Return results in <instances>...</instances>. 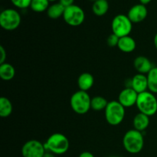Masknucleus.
Here are the masks:
<instances>
[{"label": "nucleus", "mask_w": 157, "mask_h": 157, "mask_svg": "<svg viewBox=\"0 0 157 157\" xmlns=\"http://www.w3.org/2000/svg\"><path fill=\"white\" fill-rule=\"evenodd\" d=\"M46 151L55 155H62L69 150L70 143L65 135L61 133H55L51 135L44 144Z\"/></svg>", "instance_id": "obj_1"}, {"label": "nucleus", "mask_w": 157, "mask_h": 157, "mask_svg": "<svg viewBox=\"0 0 157 157\" xmlns=\"http://www.w3.org/2000/svg\"><path fill=\"white\" fill-rule=\"evenodd\" d=\"M123 145L126 151L131 154H136L142 151L144 146V138L142 132L130 130L123 137Z\"/></svg>", "instance_id": "obj_2"}, {"label": "nucleus", "mask_w": 157, "mask_h": 157, "mask_svg": "<svg viewBox=\"0 0 157 157\" xmlns=\"http://www.w3.org/2000/svg\"><path fill=\"white\" fill-rule=\"evenodd\" d=\"M136 106L140 113L149 117L153 116L157 112V98L154 94L149 90L143 92L138 94Z\"/></svg>", "instance_id": "obj_3"}, {"label": "nucleus", "mask_w": 157, "mask_h": 157, "mask_svg": "<svg viewBox=\"0 0 157 157\" xmlns=\"http://www.w3.org/2000/svg\"><path fill=\"white\" fill-rule=\"evenodd\" d=\"M91 98L87 91L78 90L71 95L70 99L71 107L78 114H85L91 109Z\"/></svg>", "instance_id": "obj_4"}, {"label": "nucleus", "mask_w": 157, "mask_h": 157, "mask_svg": "<svg viewBox=\"0 0 157 157\" xmlns=\"http://www.w3.org/2000/svg\"><path fill=\"white\" fill-rule=\"evenodd\" d=\"M104 112L106 121L111 126L119 125L125 117V107L121 105L118 101L108 102Z\"/></svg>", "instance_id": "obj_5"}, {"label": "nucleus", "mask_w": 157, "mask_h": 157, "mask_svg": "<svg viewBox=\"0 0 157 157\" xmlns=\"http://www.w3.org/2000/svg\"><path fill=\"white\" fill-rule=\"evenodd\" d=\"M111 29L112 32L119 38L128 36L132 32L133 22L127 15L119 14L112 20Z\"/></svg>", "instance_id": "obj_6"}, {"label": "nucleus", "mask_w": 157, "mask_h": 157, "mask_svg": "<svg viewBox=\"0 0 157 157\" xmlns=\"http://www.w3.org/2000/svg\"><path fill=\"white\" fill-rule=\"evenodd\" d=\"M21 21V15L15 9H4L0 14V25L4 30H15L20 25Z\"/></svg>", "instance_id": "obj_7"}, {"label": "nucleus", "mask_w": 157, "mask_h": 157, "mask_svg": "<svg viewBox=\"0 0 157 157\" xmlns=\"http://www.w3.org/2000/svg\"><path fill=\"white\" fill-rule=\"evenodd\" d=\"M63 18L68 25L77 27L82 24L85 19V13L82 8L77 5H72L65 8Z\"/></svg>", "instance_id": "obj_8"}, {"label": "nucleus", "mask_w": 157, "mask_h": 157, "mask_svg": "<svg viewBox=\"0 0 157 157\" xmlns=\"http://www.w3.org/2000/svg\"><path fill=\"white\" fill-rule=\"evenodd\" d=\"M45 152L44 144L36 140H31L25 143L21 150L23 157H42Z\"/></svg>", "instance_id": "obj_9"}, {"label": "nucleus", "mask_w": 157, "mask_h": 157, "mask_svg": "<svg viewBox=\"0 0 157 157\" xmlns=\"http://www.w3.org/2000/svg\"><path fill=\"white\" fill-rule=\"evenodd\" d=\"M138 94L131 87H126L121 91L118 97V101L124 107H131L136 105Z\"/></svg>", "instance_id": "obj_10"}, {"label": "nucleus", "mask_w": 157, "mask_h": 157, "mask_svg": "<svg viewBox=\"0 0 157 157\" xmlns=\"http://www.w3.org/2000/svg\"><path fill=\"white\" fill-rule=\"evenodd\" d=\"M147 15H148V10L146 6L140 3L132 6L128 11L127 15L133 23H140L146 19Z\"/></svg>", "instance_id": "obj_11"}, {"label": "nucleus", "mask_w": 157, "mask_h": 157, "mask_svg": "<svg viewBox=\"0 0 157 157\" xmlns=\"http://www.w3.org/2000/svg\"><path fill=\"white\" fill-rule=\"evenodd\" d=\"M130 87L137 94H141L148 90L147 76L143 74H136L130 79Z\"/></svg>", "instance_id": "obj_12"}, {"label": "nucleus", "mask_w": 157, "mask_h": 157, "mask_svg": "<svg viewBox=\"0 0 157 157\" xmlns=\"http://www.w3.org/2000/svg\"><path fill=\"white\" fill-rule=\"evenodd\" d=\"M133 67L139 74L147 75L153 69L151 61L145 56H138L133 61Z\"/></svg>", "instance_id": "obj_13"}, {"label": "nucleus", "mask_w": 157, "mask_h": 157, "mask_svg": "<svg viewBox=\"0 0 157 157\" xmlns=\"http://www.w3.org/2000/svg\"><path fill=\"white\" fill-rule=\"evenodd\" d=\"M136 41L130 35L120 38L117 48L124 53H131L136 49Z\"/></svg>", "instance_id": "obj_14"}, {"label": "nucleus", "mask_w": 157, "mask_h": 157, "mask_svg": "<svg viewBox=\"0 0 157 157\" xmlns=\"http://www.w3.org/2000/svg\"><path fill=\"white\" fill-rule=\"evenodd\" d=\"M94 78L91 74L88 72L82 73L78 78V86L81 90L87 91L94 85Z\"/></svg>", "instance_id": "obj_15"}, {"label": "nucleus", "mask_w": 157, "mask_h": 157, "mask_svg": "<svg viewBox=\"0 0 157 157\" xmlns=\"http://www.w3.org/2000/svg\"><path fill=\"white\" fill-rule=\"evenodd\" d=\"M133 125L135 130L140 132L144 131L150 125V117L139 112L133 118Z\"/></svg>", "instance_id": "obj_16"}, {"label": "nucleus", "mask_w": 157, "mask_h": 157, "mask_svg": "<svg viewBox=\"0 0 157 157\" xmlns=\"http://www.w3.org/2000/svg\"><path fill=\"white\" fill-rule=\"evenodd\" d=\"M15 75V69L9 63H3L0 64V78L5 81H11Z\"/></svg>", "instance_id": "obj_17"}, {"label": "nucleus", "mask_w": 157, "mask_h": 157, "mask_svg": "<svg viewBox=\"0 0 157 157\" xmlns=\"http://www.w3.org/2000/svg\"><path fill=\"white\" fill-rule=\"evenodd\" d=\"M108 0H97L92 5V11L97 16H103L108 12Z\"/></svg>", "instance_id": "obj_18"}, {"label": "nucleus", "mask_w": 157, "mask_h": 157, "mask_svg": "<svg viewBox=\"0 0 157 157\" xmlns=\"http://www.w3.org/2000/svg\"><path fill=\"white\" fill-rule=\"evenodd\" d=\"M64 10H65V7L63 6L60 2H58L51 5L46 12H47L48 16L50 18L58 19L60 17H63Z\"/></svg>", "instance_id": "obj_19"}, {"label": "nucleus", "mask_w": 157, "mask_h": 157, "mask_svg": "<svg viewBox=\"0 0 157 157\" xmlns=\"http://www.w3.org/2000/svg\"><path fill=\"white\" fill-rule=\"evenodd\" d=\"M13 110L12 104L9 98L2 97L0 98V117L6 118L10 116Z\"/></svg>", "instance_id": "obj_20"}, {"label": "nucleus", "mask_w": 157, "mask_h": 157, "mask_svg": "<svg viewBox=\"0 0 157 157\" xmlns=\"http://www.w3.org/2000/svg\"><path fill=\"white\" fill-rule=\"evenodd\" d=\"M108 101L102 96H95L91 98L90 107L94 111H102L105 110Z\"/></svg>", "instance_id": "obj_21"}, {"label": "nucleus", "mask_w": 157, "mask_h": 157, "mask_svg": "<svg viewBox=\"0 0 157 157\" xmlns=\"http://www.w3.org/2000/svg\"><path fill=\"white\" fill-rule=\"evenodd\" d=\"M147 76L148 80V90L156 94H157V67H153Z\"/></svg>", "instance_id": "obj_22"}, {"label": "nucleus", "mask_w": 157, "mask_h": 157, "mask_svg": "<svg viewBox=\"0 0 157 157\" xmlns=\"http://www.w3.org/2000/svg\"><path fill=\"white\" fill-rule=\"evenodd\" d=\"M50 2L48 0H32L30 8L35 12H43L48 10Z\"/></svg>", "instance_id": "obj_23"}, {"label": "nucleus", "mask_w": 157, "mask_h": 157, "mask_svg": "<svg viewBox=\"0 0 157 157\" xmlns=\"http://www.w3.org/2000/svg\"><path fill=\"white\" fill-rule=\"evenodd\" d=\"M32 1V0H11V2L15 7L18 8V9H24L30 7Z\"/></svg>", "instance_id": "obj_24"}, {"label": "nucleus", "mask_w": 157, "mask_h": 157, "mask_svg": "<svg viewBox=\"0 0 157 157\" xmlns=\"http://www.w3.org/2000/svg\"><path fill=\"white\" fill-rule=\"evenodd\" d=\"M119 37H117L116 35L112 33L107 37V43L110 47H116V46H117L118 42H119Z\"/></svg>", "instance_id": "obj_25"}, {"label": "nucleus", "mask_w": 157, "mask_h": 157, "mask_svg": "<svg viewBox=\"0 0 157 157\" xmlns=\"http://www.w3.org/2000/svg\"><path fill=\"white\" fill-rule=\"evenodd\" d=\"M0 64L6 62V51L3 46H0Z\"/></svg>", "instance_id": "obj_26"}, {"label": "nucleus", "mask_w": 157, "mask_h": 157, "mask_svg": "<svg viewBox=\"0 0 157 157\" xmlns=\"http://www.w3.org/2000/svg\"><path fill=\"white\" fill-rule=\"evenodd\" d=\"M74 2L75 0H59V2L65 8L74 5Z\"/></svg>", "instance_id": "obj_27"}, {"label": "nucleus", "mask_w": 157, "mask_h": 157, "mask_svg": "<svg viewBox=\"0 0 157 157\" xmlns=\"http://www.w3.org/2000/svg\"><path fill=\"white\" fill-rule=\"evenodd\" d=\"M78 157H94V156L93 153H91L90 152L84 151L82 152Z\"/></svg>", "instance_id": "obj_28"}, {"label": "nucleus", "mask_w": 157, "mask_h": 157, "mask_svg": "<svg viewBox=\"0 0 157 157\" xmlns=\"http://www.w3.org/2000/svg\"><path fill=\"white\" fill-rule=\"evenodd\" d=\"M42 157H55V155L54 153H51V152L46 151Z\"/></svg>", "instance_id": "obj_29"}, {"label": "nucleus", "mask_w": 157, "mask_h": 157, "mask_svg": "<svg viewBox=\"0 0 157 157\" xmlns=\"http://www.w3.org/2000/svg\"><path fill=\"white\" fill-rule=\"evenodd\" d=\"M139 1L140 2V4L144 5V6H147V5L149 4L152 0H139Z\"/></svg>", "instance_id": "obj_30"}, {"label": "nucleus", "mask_w": 157, "mask_h": 157, "mask_svg": "<svg viewBox=\"0 0 157 157\" xmlns=\"http://www.w3.org/2000/svg\"><path fill=\"white\" fill-rule=\"evenodd\" d=\"M153 44H154L155 48H156V49L157 50V32L156 35H155L154 38H153Z\"/></svg>", "instance_id": "obj_31"}, {"label": "nucleus", "mask_w": 157, "mask_h": 157, "mask_svg": "<svg viewBox=\"0 0 157 157\" xmlns=\"http://www.w3.org/2000/svg\"><path fill=\"white\" fill-rule=\"evenodd\" d=\"M49 2H55V1H57V0H48Z\"/></svg>", "instance_id": "obj_32"}, {"label": "nucleus", "mask_w": 157, "mask_h": 157, "mask_svg": "<svg viewBox=\"0 0 157 157\" xmlns=\"http://www.w3.org/2000/svg\"><path fill=\"white\" fill-rule=\"evenodd\" d=\"M89 1H91V2H96L97 0H89Z\"/></svg>", "instance_id": "obj_33"}, {"label": "nucleus", "mask_w": 157, "mask_h": 157, "mask_svg": "<svg viewBox=\"0 0 157 157\" xmlns=\"http://www.w3.org/2000/svg\"><path fill=\"white\" fill-rule=\"evenodd\" d=\"M110 157H123V156H110Z\"/></svg>", "instance_id": "obj_34"}, {"label": "nucleus", "mask_w": 157, "mask_h": 157, "mask_svg": "<svg viewBox=\"0 0 157 157\" xmlns=\"http://www.w3.org/2000/svg\"></svg>", "instance_id": "obj_35"}]
</instances>
